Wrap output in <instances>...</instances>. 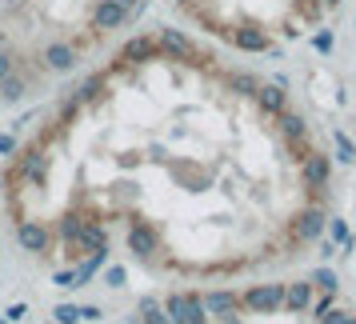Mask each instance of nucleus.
<instances>
[{
    "label": "nucleus",
    "mask_w": 356,
    "mask_h": 324,
    "mask_svg": "<svg viewBox=\"0 0 356 324\" xmlns=\"http://www.w3.org/2000/svg\"><path fill=\"white\" fill-rule=\"evenodd\" d=\"M257 100L264 113H273V116L284 113V88L280 84H257Z\"/></svg>",
    "instance_id": "nucleus-8"
},
{
    "label": "nucleus",
    "mask_w": 356,
    "mask_h": 324,
    "mask_svg": "<svg viewBox=\"0 0 356 324\" xmlns=\"http://www.w3.org/2000/svg\"><path fill=\"white\" fill-rule=\"evenodd\" d=\"M344 316H348V312H340V308H324L316 321H321V324H344Z\"/></svg>",
    "instance_id": "nucleus-26"
},
{
    "label": "nucleus",
    "mask_w": 356,
    "mask_h": 324,
    "mask_svg": "<svg viewBox=\"0 0 356 324\" xmlns=\"http://www.w3.org/2000/svg\"><path fill=\"white\" fill-rule=\"evenodd\" d=\"M132 4H136V0H104V4H100L97 8V29H113V24H120V20L129 17V8Z\"/></svg>",
    "instance_id": "nucleus-7"
},
{
    "label": "nucleus",
    "mask_w": 356,
    "mask_h": 324,
    "mask_svg": "<svg viewBox=\"0 0 356 324\" xmlns=\"http://www.w3.org/2000/svg\"><path fill=\"white\" fill-rule=\"evenodd\" d=\"M84 220L81 216H65V220H60V232H65V241H72V236H76V228H81Z\"/></svg>",
    "instance_id": "nucleus-25"
},
{
    "label": "nucleus",
    "mask_w": 356,
    "mask_h": 324,
    "mask_svg": "<svg viewBox=\"0 0 356 324\" xmlns=\"http://www.w3.org/2000/svg\"><path fill=\"white\" fill-rule=\"evenodd\" d=\"M72 241L92 252V248H108V232H104L100 225H88V220H84V225L76 228V236H72Z\"/></svg>",
    "instance_id": "nucleus-9"
},
{
    "label": "nucleus",
    "mask_w": 356,
    "mask_h": 324,
    "mask_svg": "<svg viewBox=\"0 0 356 324\" xmlns=\"http://www.w3.org/2000/svg\"><path fill=\"white\" fill-rule=\"evenodd\" d=\"M0 324H8V316H0Z\"/></svg>",
    "instance_id": "nucleus-35"
},
{
    "label": "nucleus",
    "mask_w": 356,
    "mask_h": 324,
    "mask_svg": "<svg viewBox=\"0 0 356 324\" xmlns=\"http://www.w3.org/2000/svg\"><path fill=\"white\" fill-rule=\"evenodd\" d=\"M152 52H156L152 40H129V44H124V60H148Z\"/></svg>",
    "instance_id": "nucleus-16"
},
{
    "label": "nucleus",
    "mask_w": 356,
    "mask_h": 324,
    "mask_svg": "<svg viewBox=\"0 0 356 324\" xmlns=\"http://www.w3.org/2000/svg\"><path fill=\"white\" fill-rule=\"evenodd\" d=\"M180 4H188V0H180Z\"/></svg>",
    "instance_id": "nucleus-36"
},
{
    "label": "nucleus",
    "mask_w": 356,
    "mask_h": 324,
    "mask_svg": "<svg viewBox=\"0 0 356 324\" xmlns=\"http://www.w3.org/2000/svg\"><path fill=\"white\" fill-rule=\"evenodd\" d=\"M184 312H188V324H209V312L200 305V296H184Z\"/></svg>",
    "instance_id": "nucleus-17"
},
{
    "label": "nucleus",
    "mask_w": 356,
    "mask_h": 324,
    "mask_svg": "<svg viewBox=\"0 0 356 324\" xmlns=\"http://www.w3.org/2000/svg\"><path fill=\"white\" fill-rule=\"evenodd\" d=\"M17 152V140L13 136H0V156H13Z\"/></svg>",
    "instance_id": "nucleus-29"
},
{
    "label": "nucleus",
    "mask_w": 356,
    "mask_h": 324,
    "mask_svg": "<svg viewBox=\"0 0 356 324\" xmlns=\"http://www.w3.org/2000/svg\"><path fill=\"white\" fill-rule=\"evenodd\" d=\"M136 321L140 324H168V316H164V305L156 300V296H140V305H136Z\"/></svg>",
    "instance_id": "nucleus-14"
},
{
    "label": "nucleus",
    "mask_w": 356,
    "mask_h": 324,
    "mask_svg": "<svg viewBox=\"0 0 356 324\" xmlns=\"http://www.w3.org/2000/svg\"><path fill=\"white\" fill-rule=\"evenodd\" d=\"M124 280H129V273H124L120 264H113V268H104V284H108V289H124Z\"/></svg>",
    "instance_id": "nucleus-22"
},
{
    "label": "nucleus",
    "mask_w": 356,
    "mask_h": 324,
    "mask_svg": "<svg viewBox=\"0 0 356 324\" xmlns=\"http://www.w3.org/2000/svg\"><path fill=\"white\" fill-rule=\"evenodd\" d=\"M52 280H56L60 289H81V284H84V280H81V273H76V268H72V273H56V276H52Z\"/></svg>",
    "instance_id": "nucleus-23"
},
{
    "label": "nucleus",
    "mask_w": 356,
    "mask_h": 324,
    "mask_svg": "<svg viewBox=\"0 0 356 324\" xmlns=\"http://www.w3.org/2000/svg\"><path fill=\"white\" fill-rule=\"evenodd\" d=\"M100 316H104V312H100L97 305H88V308H81V321H100Z\"/></svg>",
    "instance_id": "nucleus-30"
},
{
    "label": "nucleus",
    "mask_w": 356,
    "mask_h": 324,
    "mask_svg": "<svg viewBox=\"0 0 356 324\" xmlns=\"http://www.w3.org/2000/svg\"><path fill=\"white\" fill-rule=\"evenodd\" d=\"M328 177H332V164H328V156H321V152L305 156V184L312 188V193L328 188Z\"/></svg>",
    "instance_id": "nucleus-4"
},
{
    "label": "nucleus",
    "mask_w": 356,
    "mask_h": 324,
    "mask_svg": "<svg viewBox=\"0 0 356 324\" xmlns=\"http://www.w3.org/2000/svg\"><path fill=\"white\" fill-rule=\"evenodd\" d=\"M200 305H204V312L220 316L225 324H241V321H236V308H241V300H236L232 292H209V296H204Z\"/></svg>",
    "instance_id": "nucleus-3"
},
{
    "label": "nucleus",
    "mask_w": 356,
    "mask_h": 324,
    "mask_svg": "<svg viewBox=\"0 0 356 324\" xmlns=\"http://www.w3.org/2000/svg\"><path fill=\"white\" fill-rule=\"evenodd\" d=\"M284 308H292V312L312 308V280L308 284H284Z\"/></svg>",
    "instance_id": "nucleus-11"
},
{
    "label": "nucleus",
    "mask_w": 356,
    "mask_h": 324,
    "mask_svg": "<svg viewBox=\"0 0 356 324\" xmlns=\"http://www.w3.org/2000/svg\"><path fill=\"white\" fill-rule=\"evenodd\" d=\"M324 225H328V216H324V209H305L300 216H296V225H292V236H296L300 244H308V241H321Z\"/></svg>",
    "instance_id": "nucleus-2"
},
{
    "label": "nucleus",
    "mask_w": 356,
    "mask_h": 324,
    "mask_svg": "<svg viewBox=\"0 0 356 324\" xmlns=\"http://www.w3.org/2000/svg\"><path fill=\"white\" fill-rule=\"evenodd\" d=\"M280 129L289 132V136H296V140H300V136H305V120H300L296 113H280Z\"/></svg>",
    "instance_id": "nucleus-19"
},
{
    "label": "nucleus",
    "mask_w": 356,
    "mask_h": 324,
    "mask_svg": "<svg viewBox=\"0 0 356 324\" xmlns=\"http://www.w3.org/2000/svg\"><path fill=\"white\" fill-rule=\"evenodd\" d=\"M161 49L172 52V56H180V60H196V49L180 33H172V29H164V33H161Z\"/></svg>",
    "instance_id": "nucleus-10"
},
{
    "label": "nucleus",
    "mask_w": 356,
    "mask_h": 324,
    "mask_svg": "<svg viewBox=\"0 0 356 324\" xmlns=\"http://www.w3.org/2000/svg\"><path fill=\"white\" fill-rule=\"evenodd\" d=\"M13 72H17L13 56H8V52H0V81H4V76H13Z\"/></svg>",
    "instance_id": "nucleus-28"
},
{
    "label": "nucleus",
    "mask_w": 356,
    "mask_h": 324,
    "mask_svg": "<svg viewBox=\"0 0 356 324\" xmlns=\"http://www.w3.org/2000/svg\"><path fill=\"white\" fill-rule=\"evenodd\" d=\"M244 305L252 312H280L284 308V284H257L244 292Z\"/></svg>",
    "instance_id": "nucleus-1"
},
{
    "label": "nucleus",
    "mask_w": 356,
    "mask_h": 324,
    "mask_svg": "<svg viewBox=\"0 0 356 324\" xmlns=\"http://www.w3.org/2000/svg\"><path fill=\"white\" fill-rule=\"evenodd\" d=\"M312 284L324 289V292H337V273H332V268H316V273H312Z\"/></svg>",
    "instance_id": "nucleus-21"
},
{
    "label": "nucleus",
    "mask_w": 356,
    "mask_h": 324,
    "mask_svg": "<svg viewBox=\"0 0 356 324\" xmlns=\"http://www.w3.org/2000/svg\"><path fill=\"white\" fill-rule=\"evenodd\" d=\"M232 44L244 52H264L268 49V36L260 33V29H241V33H232Z\"/></svg>",
    "instance_id": "nucleus-13"
},
{
    "label": "nucleus",
    "mask_w": 356,
    "mask_h": 324,
    "mask_svg": "<svg viewBox=\"0 0 356 324\" xmlns=\"http://www.w3.org/2000/svg\"><path fill=\"white\" fill-rule=\"evenodd\" d=\"M17 241L24 252H44L49 248V228L36 225V220H24V225L17 228Z\"/></svg>",
    "instance_id": "nucleus-5"
},
{
    "label": "nucleus",
    "mask_w": 356,
    "mask_h": 324,
    "mask_svg": "<svg viewBox=\"0 0 356 324\" xmlns=\"http://www.w3.org/2000/svg\"><path fill=\"white\" fill-rule=\"evenodd\" d=\"M321 4H328V8H337V4H340V0H321Z\"/></svg>",
    "instance_id": "nucleus-33"
},
{
    "label": "nucleus",
    "mask_w": 356,
    "mask_h": 324,
    "mask_svg": "<svg viewBox=\"0 0 356 324\" xmlns=\"http://www.w3.org/2000/svg\"><path fill=\"white\" fill-rule=\"evenodd\" d=\"M24 312H29V308H24V305H13V308H8V312H4V316H8V321H20Z\"/></svg>",
    "instance_id": "nucleus-32"
},
{
    "label": "nucleus",
    "mask_w": 356,
    "mask_h": 324,
    "mask_svg": "<svg viewBox=\"0 0 356 324\" xmlns=\"http://www.w3.org/2000/svg\"><path fill=\"white\" fill-rule=\"evenodd\" d=\"M156 244H161V236H156V228L152 225H132L129 228V248L136 252V257H152Z\"/></svg>",
    "instance_id": "nucleus-6"
},
{
    "label": "nucleus",
    "mask_w": 356,
    "mask_h": 324,
    "mask_svg": "<svg viewBox=\"0 0 356 324\" xmlns=\"http://www.w3.org/2000/svg\"><path fill=\"white\" fill-rule=\"evenodd\" d=\"M316 49H321V52H332V36L321 33V36H316Z\"/></svg>",
    "instance_id": "nucleus-31"
},
{
    "label": "nucleus",
    "mask_w": 356,
    "mask_h": 324,
    "mask_svg": "<svg viewBox=\"0 0 356 324\" xmlns=\"http://www.w3.org/2000/svg\"><path fill=\"white\" fill-rule=\"evenodd\" d=\"M344 324H356V316H344Z\"/></svg>",
    "instance_id": "nucleus-34"
},
{
    "label": "nucleus",
    "mask_w": 356,
    "mask_h": 324,
    "mask_svg": "<svg viewBox=\"0 0 356 324\" xmlns=\"http://www.w3.org/2000/svg\"><path fill=\"white\" fill-rule=\"evenodd\" d=\"M232 88H241V92H257V81H252V76H232Z\"/></svg>",
    "instance_id": "nucleus-27"
},
{
    "label": "nucleus",
    "mask_w": 356,
    "mask_h": 324,
    "mask_svg": "<svg viewBox=\"0 0 356 324\" xmlns=\"http://www.w3.org/2000/svg\"><path fill=\"white\" fill-rule=\"evenodd\" d=\"M44 172H49V156L36 148V152H29L24 156V164H20V177L24 180H44Z\"/></svg>",
    "instance_id": "nucleus-15"
},
{
    "label": "nucleus",
    "mask_w": 356,
    "mask_h": 324,
    "mask_svg": "<svg viewBox=\"0 0 356 324\" xmlns=\"http://www.w3.org/2000/svg\"><path fill=\"white\" fill-rule=\"evenodd\" d=\"M0 97L4 100H20L24 97V81H20V76H4V81H0Z\"/></svg>",
    "instance_id": "nucleus-18"
},
{
    "label": "nucleus",
    "mask_w": 356,
    "mask_h": 324,
    "mask_svg": "<svg viewBox=\"0 0 356 324\" xmlns=\"http://www.w3.org/2000/svg\"><path fill=\"white\" fill-rule=\"evenodd\" d=\"M337 148H340V161H356V148L348 145V136H344V132H337Z\"/></svg>",
    "instance_id": "nucleus-24"
},
{
    "label": "nucleus",
    "mask_w": 356,
    "mask_h": 324,
    "mask_svg": "<svg viewBox=\"0 0 356 324\" xmlns=\"http://www.w3.org/2000/svg\"><path fill=\"white\" fill-rule=\"evenodd\" d=\"M52 316H56V324H81V308L76 305H56Z\"/></svg>",
    "instance_id": "nucleus-20"
},
{
    "label": "nucleus",
    "mask_w": 356,
    "mask_h": 324,
    "mask_svg": "<svg viewBox=\"0 0 356 324\" xmlns=\"http://www.w3.org/2000/svg\"><path fill=\"white\" fill-rule=\"evenodd\" d=\"M44 60H49L52 72H68V68L76 65V52L68 49V44H49L44 49Z\"/></svg>",
    "instance_id": "nucleus-12"
}]
</instances>
